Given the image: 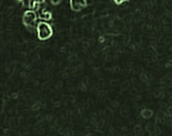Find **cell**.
<instances>
[{
  "label": "cell",
  "mask_w": 172,
  "mask_h": 136,
  "mask_svg": "<svg viewBox=\"0 0 172 136\" xmlns=\"http://www.w3.org/2000/svg\"><path fill=\"white\" fill-rule=\"evenodd\" d=\"M37 37L40 40L50 39L52 35V29L50 25L45 22H40L37 26Z\"/></svg>",
  "instance_id": "obj_1"
}]
</instances>
